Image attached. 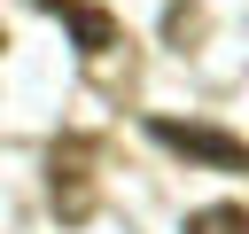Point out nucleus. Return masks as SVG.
<instances>
[{
  "mask_svg": "<svg viewBox=\"0 0 249 234\" xmlns=\"http://www.w3.org/2000/svg\"><path fill=\"white\" fill-rule=\"evenodd\" d=\"M39 8H47V16H62V31L78 39V55H86V62H101V55L124 39V23H117L109 8H93V0H39Z\"/></svg>",
  "mask_w": 249,
  "mask_h": 234,
  "instance_id": "7ed1b4c3",
  "label": "nucleus"
},
{
  "mask_svg": "<svg viewBox=\"0 0 249 234\" xmlns=\"http://www.w3.org/2000/svg\"><path fill=\"white\" fill-rule=\"evenodd\" d=\"M0 47H8V31H0Z\"/></svg>",
  "mask_w": 249,
  "mask_h": 234,
  "instance_id": "39448f33",
  "label": "nucleus"
},
{
  "mask_svg": "<svg viewBox=\"0 0 249 234\" xmlns=\"http://www.w3.org/2000/svg\"><path fill=\"white\" fill-rule=\"evenodd\" d=\"M93 140L86 133H62L54 148H47V195H54V211H62V226H86L93 218Z\"/></svg>",
  "mask_w": 249,
  "mask_h": 234,
  "instance_id": "f257e3e1",
  "label": "nucleus"
},
{
  "mask_svg": "<svg viewBox=\"0 0 249 234\" xmlns=\"http://www.w3.org/2000/svg\"><path fill=\"white\" fill-rule=\"evenodd\" d=\"M148 140H156V148H171V156H187V164H210V172H233V179H249V140H233V133H218V125L148 117Z\"/></svg>",
  "mask_w": 249,
  "mask_h": 234,
  "instance_id": "f03ea898",
  "label": "nucleus"
},
{
  "mask_svg": "<svg viewBox=\"0 0 249 234\" xmlns=\"http://www.w3.org/2000/svg\"><path fill=\"white\" fill-rule=\"evenodd\" d=\"M187 234H249V203H202L187 218Z\"/></svg>",
  "mask_w": 249,
  "mask_h": 234,
  "instance_id": "20e7f679",
  "label": "nucleus"
}]
</instances>
